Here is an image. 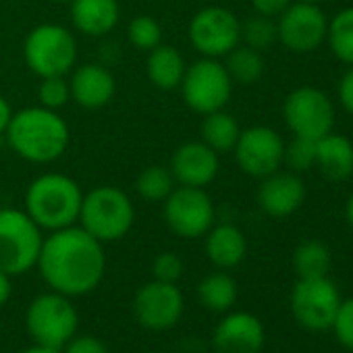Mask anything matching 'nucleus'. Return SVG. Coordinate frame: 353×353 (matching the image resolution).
I'll use <instances>...</instances> for the list:
<instances>
[{
    "label": "nucleus",
    "instance_id": "nucleus-41",
    "mask_svg": "<svg viewBox=\"0 0 353 353\" xmlns=\"http://www.w3.org/2000/svg\"><path fill=\"white\" fill-rule=\"evenodd\" d=\"M19 353H61L59 349H52V347H44V345H32V347H28V349H23V351H19Z\"/></svg>",
    "mask_w": 353,
    "mask_h": 353
},
{
    "label": "nucleus",
    "instance_id": "nucleus-13",
    "mask_svg": "<svg viewBox=\"0 0 353 353\" xmlns=\"http://www.w3.org/2000/svg\"><path fill=\"white\" fill-rule=\"evenodd\" d=\"M192 46L206 59L227 57L241 42V21L223 7L198 11L190 23Z\"/></svg>",
    "mask_w": 353,
    "mask_h": 353
},
{
    "label": "nucleus",
    "instance_id": "nucleus-35",
    "mask_svg": "<svg viewBox=\"0 0 353 353\" xmlns=\"http://www.w3.org/2000/svg\"><path fill=\"white\" fill-rule=\"evenodd\" d=\"M183 260L172 254V252H162L154 258L152 262V274L156 281H162V283H179V279L183 276Z\"/></svg>",
    "mask_w": 353,
    "mask_h": 353
},
{
    "label": "nucleus",
    "instance_id": "nucleus-16",
    "mask_svg": "<svg viewBox=\"0 0 353 353\" xmlns=\"http://www.w3.org/2000/svg\"><path fill=\"white\" fill-rule=\"evenodd\" d=\"M264 341V324L250 312H227L212 332L214 353H260Z\"/></svg>",
    "mask_w": 353,
    "mask_h": 353
},
{
    "label": "nucleus",
    "instance_id": "nucleus-30",
    "mask_svg": "<svg viewBox=\"0 0 353 353\" xmlns=\"http://www.w3.org/2000/svg\"><path fill=\"white\" fill-rule=\"evenodd\" d=\"M241 40L245 42V46L260 50V52L270 48L279 40L276 21L270 17H264V15L250 17L245 23H241Z\"/></svg>",
    "mask_w": 353,
    "mask_h": 353
},
{
    "label": "nucleus",
    "instance_id": "nucleus-36",
    "mask_svg": "<svg viewBox=\"0 0 353 353\" xmlns=\"http://www.w3.org/2000/svg\"><path fill=\"white\" fill-rule=\"evenodd\" d=\"M61 353H110L106 343L94 334H75Z\"/></svg>",
    "mask_w": 353,
    "mask_h": 353
},
{
    "label": "nucleus",
    "instance_id": "nucleus-24",
    "mask_svg": "<svg viewBox=\"0 0 353 353\" xmlns=\"http://www.w3.org/2000/svg\"><path fill=\"white\" fill-rule=\"evenodd\" d=\"M237 293H239V289H237L235 279L231 274H227L225 270L210 272L198 283L200 303L214 314L231 312V307L237 301Z\"/></svg>",
    "mask_w": 353,
    "mask_h": 353
},
{
    "label": "nucleus",
    "instance_id": "nucleus-23",
    "mask_svg": "<svg viewBox=\"0 0 353 353\" xmlns=\"http://www.w3.org/2000/svg\"><path fill=\"white\" fill-rule=\"evenodd\" d=\"M185 59L183 54L176 50L174 46H156L150 50L148 63H145V71L150 81L164 92L176 90L183 81L185 75Z\"/></svg>",
    "mask_w": 353,
    "mask_h": 353
},
{
    "label": "nucleus",
    "instance_id": "nucleus-31",
    "mask_svg": "<svg viewBox=\"0 0 353 353\" xmlns=\"http://www.w3.org/2000/svg\"><path fill=\"white\" fill-rule=\"evenodd\" d=\"M283 164L297 174L310 170L316 164V141L295 135L289 143H285Z\"/></svg>",
    "mask_w": 353,
    "mask_h": 353
},
{
    "label": "nucleus",
    "instance_id": "nucleus-3",
    "mask_svg": "<svg viewBox=\"0 0 353 353\" xmlns=\"http://www.w3.org/2000/svg\"><path fill=\"white\" fill-rule=\"evenodd\" d=\"M83 194L81 188L67 174L46 172L32 181L26 194V212L46 231L73 227L79 221Z\"/></svg>",
    "mask_w": 353,
    "mask_h": 353
},
{
    "label": "nucleus",
    "instance_id": "nucleus-7",
    "mask_svg": "<svg viewBox=\"0 0 353 353\" xmlns=\"http://www.w3.org/2000/svg\"><path fill=\"white\" fill-rule=\"evenodd\" d=\"M23 57L28 67L40 77L67 75L77 61V42L67 28L44 23L28 34Z\"/></svg>",
    "mask_w": 353,
    "mask_h": 353
},
{
    "label": "nucleus",
    "instance_id": "nucleus-29",
    "mask_svg": "<svg viewBox=\"0 0 353 353\" xmlns=\"http://www.w3.org/2000/svg\"><path fill=\"white\" fill-rule=\"evenodd\" d=\"M137 194L148 202H164L174 190V176L166 166H148L137 176Z\"/></svg>",
    "mask_w": 353,
    "mask_h": 353
},
{
    "label": "nucleus",
    "instance_id": "nucleus-28",
    "mask_svg": "<svg viewBox=\"0 0 353 353\" xmlns=\"http://www.w3.org/2000/svg\"><path fill=\"white\" fill-rule=\"evenodd\" d=\"M326 42L330 52L341 63L353 67V7L339 11L328 21Z\"/></svg>",
    "mask_w": 353,
    "mask_h": 353
},
{
    "label": "nucleus",
    "instance_id": "nucleus-1",
    "mask_svg": "<svg viewBox=\"0 0 353 353\" xmlns=\"http://www.w3.org/2000/svg\"><path fill=\"white\" fill-rule=\"evenodd\" d=\"M36 266L52 291L71 299L81 297L98 289L104 279V243L75 225L59 229L42 241Z\"/></svg>",
    "mask_w": 353,
    "mask_h": 353
},
{
    "label": "nucleus",
    "instance_id": "nucleus-40",
    "mask_svg": "<svg viewBox=\"0 0 353 353\" xmlns=\"http://www.w3.org/2000/svg\"><path fill=\"white\" fill-rule=\"evenodd\" d=\"M11 117H13V110H11V106H9L7 98H5V96H0V135H3V133L7 131V127H9V123H11Z\"/></svg>",
    "mask_w": 353,
    "mask_h": 353
},
{
    "label": "nucleus",
    "instance_id": "nucleus-26",
    "mask_svg": "<svg viewBox=\"0 0 353 353\" xmlns=\"http://www.w3.org/2000/svg\"><path fill=\"white\" fill-rule=\"evenodd\" d=\"M332 256L326 243L318 239L301 241L293 252V268L299 279H318L328 276Z\"/></svg>",
    "mask_w": 353,
    "mask_h": 353
},
{
    "label": "nucleus",
    "instance_id": "nucleus-45",
    "mask_svg": "<svg viewBox=\"0 0 353 353\" xmlns=\"http://www.w3.org/2000/svg\"><path fill=\"white\" fill-rule=\"evenodd\" d=\"M143 353H162V351H143Z\"/></svg>",
    "mask_w": 353,
    "mask_h": 353
},
{
    "label": "nucleus",
    "instance_id": "nucleus-33",
    "mask_svg": "<svg viewBox=\"0 0 353 353\" xmlns=\"http://www.w3.org/2000/svg\"><path fill=\"white\" fill-rule=\"evenodd\" d=\"M40 102L44 108L57 110L61 106H65L71 98V88L65 75H52V77H42V85H40Z\"/></svg>",
    "mask_w": 353,
    "mask_h": 353
},
{
    "label": "nucleus",
    "instance_id": "nucleus-21",
    "mask_svg": "<svg viewBox=\"0 0 353 353\" xmlns=\"http://www.w3.org/2000/svg\"><path fill=\"white\" fill-rule=\"evenodd\" d=\"M248 254V239L243 231L231 223L212 227L206 233V256L219 270L235 268Z\"/></svg>",
    "mask_w": 353,
    "mask_h": 353
},
{
    "label": "nucleus",
    "instance_id": "nucleus-8",
    "mask_svg": "<svg viewBox=\"0 0 353 353\" xmlns=\"http://www.w3.org/2000/svg\"><path fill=\"white\" fill-rule=\"evenodd\" d=\"M185 104L198 114L223 110L233 94V79L219 59H200L185 69L181 81Z\"/></svg>",
    "mask_w": 353,
    "mask_h": 353
},
{
    "label": "nucleus",
    "instance_id": "nucleus-34",
    "mask_svg": "<svg viewBox=\"0 0 353 353\" xmlns=\"http://www.w3.org/2000/svg\"><path fill=\"white\" fill-rule=\"evenodd\" d=\"M330 330L334 332V339L349 351H353V297L341 299V305L334 314Z\"/></svg>",
    "mask_w": 353,
    "mask_h": 353
},
{
    "label": "nucleus",
    "instance_id": "nucleus-38",
    "mask_svg": "<svg viewBox=\"0 0 353 353\" xmlns=\"http://www.w3.org/2000/svg\"><path fill=\"white\" fill-rule=\"evenodd\" d=\"M336 94H339L341 106H343L349 114H353V67H349L347 73L341 77L339 88H336Z\"/></svg>",
    "mask_w": 353,
    "mask_h": 353
},
{
    "label": "nucleus",
    "instance_id": "nucleus-37",
    "mask_svg": "<svg viewBox=\"0 0 353 353\" xmlns=\"http://www.w3.org/2000/svg\"><path fill=\"white\" fill-rule=\"evenodd\" d=\"M293 0H252V7L256 15H264L270 19H276Z\"/></svg>",
    "mask_w": 353,
    "mask_h": 353
},
{
    "label": "nucleus",
    "instance_id": "nucleus-20",
    "mask_svg": "<svg viewBox=\"0 0 353 353\" xmlns=\"http://www.w3.org/2000/svg\"><path fill=\"white\" fill-rule=\"evenodd\" d=\"M314 166L330 181H347L353 174V141L332 131L316 139Z\"/></svg>",
    "mask_w": 353,
    "mask_h": 353
},
{
    "label": "nucleus",
    "instance_id": "nucleus-39",
    "mask_svg": "<svg viewBox=\"0 0 353 353\" xmlns=\"http://www.w3.org/2000/svg\"><path fill=\"white\" fill-rule=\"evenodd\" d=\"M11 293H13L11 276H9L7 272L0 270V307H3V305L11 299Z\"/></svg>",
    "mask_w": 353,
    "mask_h": 353
},
{
    "label": "nucleus",
    "instance_id": "nucleus-32",
    "mask_svg": "<svg viewBox=\"0 0 353 353\" xmlns=\"http://www.w3.org/2000/svg\"><path fill=\"white\" fill-rule=\"evenodd\" d=\"M127 36H129V42L135 48H139V50H152V48L160 46L162 30H160V26H158L156 19H152L148 15H139V17H135L129 23Z\"/></svg>",
    "mask_w": 353,
    "mask_h": 353
},
{
    "label": "nucleus",
    "instance_id": "nucleus-5",
    "mask_svg": "<svg viewBox=\"0 0 353 353\" xmlns=\"http://www.w3.org/2000/svg\"><path fill=\"white\" fill-rule=\"evenodd\" d=\"M42 229L28 212L0 208V270L9 276L30 272L42 250Z\"/></svg>",
    "mask_w": 353,
    "mask_h": 353
},
{
    "label": "nucleus",
    "instance_id": "nucleus-17",
    "mask_svg": "<svg viewBox=\"0 0 353 353\" xmlns=\"http://www.w3.org/2000/svg\"><path fill=\"white\" fill-rule=\"evenodd\" d=\"M307 190L303 179L291 170H276L264 176L258 188V206L272 219H287L295 214L305 202Z\"/></svg>",
    "mask_w": 353,
    "mask_h": 353
},
{
    "label": "nucleus",
    "instance_id": "nucleus-42",
    "mask_svg": "<svg viewBox=\"0 0 353 353\" xmlns=\"http://www.w3.org/2000/svg\"><path fill=\"white\" fill-rule=\"evenodd\" d=\"M345 214H347V221H349V225L353 227V194H351V196H349V200H347Z\"/></svg>",
    "mask_w": 353,
    "mask_h": 353
},
{
    "label": "nucleus",
    "instance_id": "nucleus-14",
    "mask_svg": "<svg viewBox=\"0 0 353 353\" xmlns=\"http://www.w3.org/2000/svg\"><path fill=\"white\" fill-rule=\"evenodd\" d=\"M328 19L318 5L293 3L276 17L279 42L297 54H307L326 42Z\"/></svg>",
    "mask_w": 353,
    "mask_h": 353
},
{
    "label": "nucleus",
    "instance_id": "nucleus-2",
    "mask_svg": "<svg viewBox=\"0 0 353 353\" xmlns=\"http://www.w3.org/2000/svg\"><path fill=\"white\" fill-rule=\"evenodd\" d=\"M5 135L17 156L36 164L61 158L69 145L67 123L57 110L44 106H32L15 112Z\"/></svg>",
    "mask_w": 353,
    "mask_h": 353
},
{
    "label": "nucleus",
    "instance_id": "nucleus-11",
    "mask_svg": "<svg viewBox=\"0 0 353 353\" xmlns=\"http://www.w3.org/2000/svg\"><path fill=\"white\" fill-rule=\"evenodd\" d=\"M283 117L293 135L314 141L334 127V106L330 98L312 85H301L285 98Z\"/></svg>",
    "mask_w": 353,
    "mask_h": 353
},
{
    "label": "nucleus",
    "instance_id": "nucleus-15",
    "mask_svg": "<svg viewBox=\"0 0 353 353\" xmlns=\"http://www.w3.org/2000/svg\"><path fill=\"white\" fill-rule=\"evenodd\" d=\"M233 150L235 160L245 174L264 179V176L276 172L283 166L285 141L274 129L266 125H256L239 133Z\"/></svg>",
    "mask_w": 353,
    "mask_h": 353
},
{
    "label": "nucleus",
    "instance_id": "nucleus-22",
    "mask_svg": "<svg viewBox=\"0 0 353 353\" xmlns=\"http://www.w3.org/2000/svg\"><path fill=\"white\" fill-rule=\"evenodd\" d=\"M121 9L117 0H71L73 26L92 38L104 36L119 23Z\"/></svg>",
    "mask_w": 353,
    "mask_h": 353
},
{
    "label": "nucleus",
    "instance_id": "nucleus-10",
    "mask_svg": "<svg viewBox=\"0 0 353 353\" xmlns=\"http://www.w3.org/2000/svg\"><path fill=\"white\" fill-rule=\"evenodd\" d=\"M214 204L204 188H174L164 200V221L183 239H198L214 227Z\"/></svg>",
    "mask_w": 353,
    "mask_h": 353
},
{
    "label": "nucleus",
    "instance_id": "nucleus-44",
    "mask_svg": "<svg viewBox=\"0 0 353 353\" xmlns=\"http://www.w3.org/2000/svg\"><path fill=\"white\" fill-rule=\"evenodd\" d=\"M54 3H71V0H54Z\"/></svg>",
    "mask_w": 353,
    "mask_h": 353
},
{
    "label": "nucleus",
    "instance_id": "nucleus-43",
    "mask_svg": "<svg viewBox=\"0 0 353 353\" xmlns=\"http://www.w3.org/2000/svg\"><path fill=\"white\" fill-rule=\"evenodd\" d=\"M295 3H312V5H318L322 0H295Z\"/></svg>",
    "mask_w": 353,
    "mask_h": 353
},
{
    "label": "nucleus",
    "instance_id": "nucleus-19",
    "mask_svg": "<svg viewBox=\"0 0 353 353\" xmlns=\"http://www.w3.org/2000/svg\"><path fill=\"white\" fill-rule=\"evenodd\" d=\"M69 88H71V98L79 106L96 110L112 100L117 83L106 67L90 63L75 69V73L69 79Z\"/></svg>",
    "mask_w": 353,
    "mask_h": 353
},
{
    "label": "nucleus",
    "instance_id": "nucleus-12",
    "mask_svg": "<svg viewBox=\"0 0 353 353\" xmlns=\"http://www.w3.org/2000/svg\"><path fill=\"white\" fill-rule=\"evenodd\" d=\"M185 299L181 289L174 283L150 281L141 285L133 297V316L135 320L152 332H164L176 326L183 318Z\"/></svg>",
    "mask_w": 353,
    "mask_h": 353
},
{
    "label": "nucleus",
    "instance_id": "nucleus-25",
    "mask_svg": "<svg viewBox=\"0 0 353 353\" xmlns=\"http://www.w3.org/2000/svg\"><path fill=\"white\" fill-rule=\"evenodd\" d=\"M200 131H202V141L208 148H212L216 154H223V152H231L235 148L241 127L233 114H229L225 110H216V112L204 114Z\"/></svg>",
    "mask_w": 353,
    "mask_h": 353
},
{
    "label": "nucleus",
    "instance_id": "nucleus-18",
    "mask_svg": "<svg viewBox=\"0 0 353 353\" xmlns=\"http://www.w3.org/2000/svg\"><path fill=\"white\" fill-rule=\"evenodd\" d=\"M219 154L204 141H188L174 150L170 158V172L174 183L185 188H206L219 174Z\"/></svg>",
    "mask_w": 353,
    "mask_h": 353
},
{
    "label": "nucleus",
    "instance_id": "nucleus-4",
    "mask_svg": "<svg viewBox=\"0 0 353 353\" xmlns=\"http://www.w3.org/2000/svg\"><path fill=\"white\" fill-rule=\"evenodd\" d=\"M135 221V208L129 196L112 185H102L83 196L79 223L100 243L123 239Z\"/></svg>",
    "mask_w": 353,
    "mask_h": 353
},
{
    "label": "nucleus",
    "instance_id": "nucleus-6",
    "mask_svg": "<svg viewBox=\"0 0 353 353\" xmlns=\"http://www.w3.org/2000/svg\"><path fill=\"white\" fill-rule=\"evenodd\" d=\"M77 326L79 316L71 297L57 291L38 295L26 310V328L36 345L61 351L77 334Z\"/></svg>",
    "mask_w": 353,
    "mask_h": 353
},
{
    "label": "nucleus",
    "instance_id": "nucleus-27",
    "mask_svg": "<svg viewBox=\"0 0 353 353\" xmlns=\"http://www.w3.org/2000/svg\"><path fill=\"white\" fill-rule=\"evenodd\" d=\"M233 83H243V85H252L256 83L262 75H264V57L260 50H254L250 46H235L229 54H227V63H225Z\"/></svg>",
    "mask_w": 353,
    "mask_h": 353
},
{
    "label": "nucleus",
    "instance_id": "nucleus-9",
    "mask_svg": "<svg viewBox=\"0 0 353 353\" xmlns=\"http://www.w3.org/2000/svg\"><path fill=\"white\" fill-rule=\"evenodd\" d=\"M295 322L310 332L330 330L341 305V293L328 276L297 279L289 297Z\"/></svg>",
    "mask_w": 353,
    "mask_h": 353
}]
</instances>
